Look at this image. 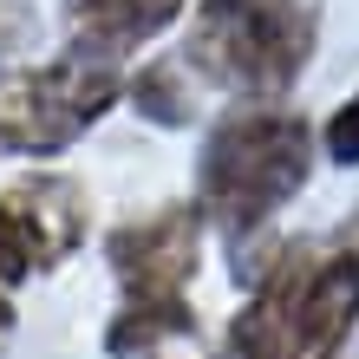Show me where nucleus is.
<instances>
[{
  "instance_id": "1",
  "label": "nucleus",
  "mask_w": 359,
  "mask_h": 359,
  "mask_svg": "<svg viewBox=\"0 0 359 359\" xmlns=\"http://www.w3.org/2000/svg\"><path fill=\"white\" fill-rule=\"evenodd\" d=\"M313 177V124L287 104H242L203 131L196 151V209L229 242L268 229Z\"/></svg>"
},
{
  "instance_id": "2",
  "label": "nucleus",
  "mask_w": 359,
  "mask_h": 359,
  "mask_svg": "<svg viewBox=\"0 0 359 359\" xmlns=\"http://www.w3.org/2000/svg\"><path fill=\"white\" fill-rule=\"evenodd\" d=\"M320 53V0H196L183 59L242 104H281Z\"/></svg>"
},
{
  "instance_id": "3",
  "label": "nucleus",
  "mask_w": 359,
  "mask_h": 359,
  "mask_svg": "<svg viewBox=\"0 0 359 359\" xmlns=\"http://www.w3.org/2000/svg\"><path fill=\"white\" fill-rule=\"evenodd\" d=\"M124 59H98L86 46H66L59 59L20 66L0 79V151L13 157H59L124 98Z\"/></svg>"
},
{
  "instance_id": "4",
  "label": "nucleus",
  "mask_w": 359,
  "mask_h": 359,
  "mask_svg": "<svg viewBox=\"0 0 359 359\" xmlns=\"http://www.w3.org/2000/svg\"><path fill=\"white\" fill-rule=\"evenodd\" d=\"M92 236V196L66 170H33L0 189V287H27L33 274L72 262Z\"/></svg>"
},
{
  "instance_id": "5",
  "label": "nucleus",
  "mask_w": 359,
  "mask_h": 359,
  "mask_svg": "<svg viewBox=\"0 0 359 359\" xmlns=\"http://www.w3.org/2000/svg\"><path fill=\"white\" fill-rule=\"evenodd\" d=\"M203 209L163 203L151 216H131L104 236V268L124 301H183L203 268Z\"/></svg>"
},
{
  "instance_id": "6",
  "label": "nucleus",
  "mask_w": 359,
  "mask_h": 359,
  "mask_svg": "<svg viewBox=\"0 0 359 359\" xmlns=\"http://www.w3.org/2000/svg\"><path fill=\"white\" fill-rule=\"evenodd\" d=\"M359 327V222H340L307 255L294 287V346L287 359H340Z\"/></svg>"
},
{
  "instance_id": "7",
  "label": "nucleus",
  "mask_w": 359,
  "mask_h": 359,
  "mask_svg": "<svg viewBox=\"0 0 359 359\" xmlns=\"http://www.w3.org/2000/svg\"><path fill=\"white\" fill-rule=\"evenodd\" d=\"M313 242H281L262 268H248V301L229 320V359H287L294 346V287L307 274Z\"/></svg>"
},
{
  "instance_id": "8",
  "label": "nucleus",
  "mask_w": 359,
  "mask_h": 359,
  "mask_svg": "<svg viewBox=\"0 0 359 359\" xmlns=\"http://www.w3.org/2000/svg\"><path fill=\"white\" fill-rule=\"evenodd\" d=\"M104 353L111 359H216L209 333L196 327V307L183 301H118L111 327H104Z\"/></svg>"
},
{
  "instance_id": "9",
  "label": "nucleus",
  "mask_w": 359,
  "mask_h": 359,
  "mask_svg": "<svg viewBox=\"0 0 359 359\" xmlns=\"http://www.w3.org/2000/svg\"><path fill=\"white\" fill-rule=\"evenodd\" d=\"M183 13L189 0H72L66 27H72V46H86L98 59H131L157 33H170Z\"/></svg>"
},
{
  "instance_id": "10",
  "label": "nucleus",
  "mask_w": 359,
  "mask_h": 359,
  "mask_svg": "<svg viewBox=\"0 0 359 359\" xmlns=\"http://www.w3.org/2000/svg\"><path fill=\"white\" fill-rule=\"evenodd\" d=\"M124 98L137 104V118L163 124V131H183V124H196V72H189V59H144V66L124 79Z\"/></svg>"
},
{
  "instance_id": "11",
  "label": "nucleus",
  "mask_w": 359,
  "mask_h": 359,
  "mask_svg": "<svg viewBox=\"0 0 359 359\" xmlns=\"http://www.w3.org/2000/svg\"><path fill=\"white\" fill-rule=\"evenodd\" d=\"M320 151H327V163H359V86H353V98L340 104V111L327 118V131H320Z\"/></svg>"
},
{
  "instance_id": "12",
  "label": "nucleus",
  "mask_w": 359,
  "mask_h": 359,
  "mask_svg": "<svg viewBox=\"0 0 359 359\" xmlns=\"http://www.w3.org/2000/svg\"><path fill=\"white\" fill-rule=\"evenodd\" d=\"M7 333H13V301H7V287H0V346H7Z\"/></svg>"
}]
</instances>
